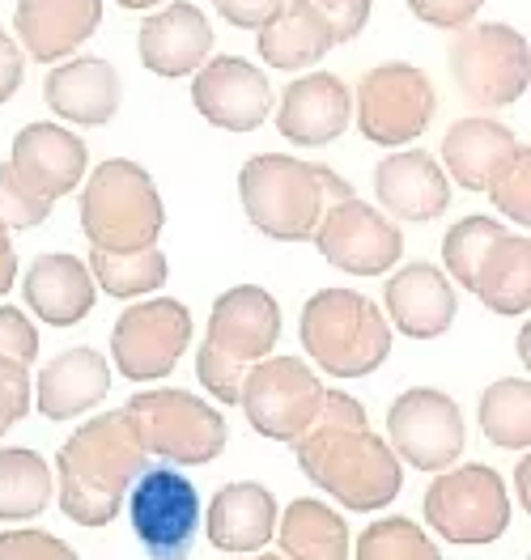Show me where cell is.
<instances>
[{"mask_svg":"<svg viewBox=\"0 0 531 560\" xmlns=\"http://www.w3.org/2000/svg\"><path fill=\"white\" fill-rule=\"evenodd\" d=\"M447 65L460 94L481 110H501L528 94V38L506 22H481V26L455 31L447 47Z\"/></svg>","mask_w":531,"mask_h":560,"instance_id":"30bf717a","label":"cell"},{"mask_svg":"<svg viewBox=\"0 0 531 560\" xmlns=\"http://www.w3.org/2000/svg\"><path fill=\"white\" fill-rule=\"evenodd\" d=\"M285 560H354L349 523L315 497H298L277 514V535Z\"/></svg>","mask_w":531,"mask_h":560,"instance_id":"f1b7e54d","label":"cell"},{"mask_svg":"<svg viewBox=\"0 0 531 560\" xmlns=\"http://www.w3.org/2000/svg\"><path fill=\"white\" fill-rule=\"evenodd\" d=\"M124 408L137 424L145 455L158 463L205 467L230 442V429H226V417L217 412V404L192 395V390L149 386V390H137Z\"/></svg>","mask_w":531,"mask_h":560,"instance_id":"52a82bcc","label":"cell"},{"mask_svg":"<svg viewBox=\"0 0 531 560\" xmlns=\"http://www.w3.org/2000/svg\"><path fill=\"white\" fill-rule=\"evenodd\" d=\"M255 47H259L264 65L285 72H302V69H315L336 43H332V31L319 18L315 4L285 0L281 9L259 26V43Z\"/></svg>","mask_w":531,"mask_h":560,"instance_id":"83f0119b","label":"cell"},{"mask_svg":"<svg viewBox=\"0 0 531 560\" xmlns=\"http://www.w3.org/2000/svg\"><path fill=\"white\" fill-rule=\"evenodd\" d=\"M192 345V311L175 298L128 306L111 327V357L128 383H162Z\"/></svg>","mask_w":531,"mask_h":560,"instance_id":"4fadbf2b","label":"cell"},{"mask_svg":"<svg viewBox=\"0 0 531 560\" xmlns=\"http://www.w3.org/2000/svg\"><path fill=\"white\" fill-rule=\"evenodd\" d=\"M460 404L438 386H408L388 408V446L417 471H447L463 455Z\"/></svg>","mask_w":531,"mask_h":560,"instance_id":"5bb4252c","label":"cell"},{"mask_svg":"<svg viewBox=\"0 0 531 560\" xmlns=\"http://www.w3.org/2000/svg\"><path fill=\"white\" fill-rule=\"evenodd\" d=\"M166 225V209L158 196L153 175L128 162L111 158L81 187V234L94 250L128 255L158 246V234Z\"/></svg>","mask_w":531,"mask_h":560,"instance_id":"8992f818","label":"cell"},{"mask_svg":"<svg viewBox=\"0 0 531 560\" xmlns=\"http://www.w3.org/2000/svg\"><path fill=\"white\" fill-rule=\"evenodd\" d=\"M528 480H531V458L528 451H523V458H519V467H515V492H519V501H523V510L531 505V489H528Z\"/></svg>","mask_w":531,"mask_h":560,"instance_id":"bcb514c9","label":"cell"},{"mask_svg":"<svg viewBox=\"0 0 531 560\" xmlns=\"http://www.w3.org/2000/svg\"><path fill=\"white\" fill-rule=\"evenodd\" d=\"M383 302H388V323L395 331L413 336V340H438L451 331V323L460 315L455 302V284L447 280L442 268L434 264H408L383 284Z\"/></svg>","mask_w":531,"mask_h":560,"instance_id":"ffe728a7","label":"cell"},{"mask_svg":"<svg viewBox=\"0 0 531 560\" xmlns=\"http://www.w3.org/2000/svg\"><path fill=\"white\" fill-rule=\"evenodd\" d=\"M281 340V306L259 284H234L212 302L205 345L196 349V378L221 408H239V386L255 361Z\"/></svg>","mask_w":531,"mask_h":560,"instance_id":"277c9868","label":"cell"},{"mask_svg":"<svg viewBox=\"0 0 531 560\" xmlns=\"http://www.w3.org/2000/svg\"><path fill=\"white\" fill-rule=\"evenodd\" d=\"M192 103L212 128L255 132L273 110V81L243 56H212L192 77Z\"/></svg>","mask_w":531,"mask_h":560,"instance_id":"2e32d148","label":"cell"},{"mask_svg":"<svg viewBox=\"0 0 531 560\" xmlns=\"http://www.w3.org/2000/svg\"><path fill=\"white\" fill-rule=\"evenodd\" d=\"M307 4H315L319 18L327 22L332 43H354L370 22V0H307Z\"/></svg>","mask_w":531,"mask_h":560,"instance_id":"ab89813d","label":"cell"},{"mask_svg":"<svg viewBox=\"0 0 531 560\" xmlns=\"http://www.w3.org/2000/svg\"><path fill=\"white\" fill-rule=\"evenodd\" d=\"M137 51H141V65L153 77H171V81L175 77H192L212 51L209 18L192 0H175V4L149 13L141 22Z\"/></svg>","mask_w":531,"mask_h":560,"instance_id":"d6986e66","label":"cell"},{"mask_svg":"<svg viewBox=\"0 0 531 560\" xmlns=\"http://www.w3.org/2000/svg\"><path fill=\"white\" fill-rule=\"evenodd\" d=\"M230 560H285L281 552H251V557H230Z\"/></svg>","mask_w":531,"mask_h":560,"instance_id":"681fc988","label":"cell"},{"mask_svg":"<svg viewBox=\"0 0 531 560\" xmlns=\"http://www.w3.org/2000/svg\"><path fill=\"white\" fill-rule=\"evenodd\" d=\"M354 124V94L336 72H311V77H293L285 85L281 106H277V132L289 144H332L345 137V128Z\"/></svg>","mask_w":531,"mask_h":560,"instance_id":"ac0fdd59","label":"cell"},{"mask_svg":"<svg viewBox=\"0 0 531 560\" xmlns=\"http://www.w3.org/2000/svg\"><path fill=\"white\" fill-rule=\"evenodd\" d=\"M35 408V378L22 361L13 357H0V438L18 424V420L31 417Z\"/></svg>","mask_w":531,"mask_h":560,"instance_id":"74e56055","label":"cell"},{"mask_svg":"<svg viewBox=\"0 0 531 560\" xmlns=\"http://www.w3.org/2000/svg\"><path fill=\"white\" fill-rule=\"evenodd\" d=\"M51 217V205L31 196L22 187V178L13 175L9 162H0V225L13 234V230H35Z\"/></svg>","mask_w":531,"mask_h":560,"instance_id":"8d00e7d4","label":"cell"},{"mask_svg":"<svg viewBox=\"0 0 531 560\" xmlns=\"http://www.w3.org/2000/svg\"><path fill=\"white\" fill-rule=\"evenodd\" d=\"M217 4V13L230 22V26H239V31H259L277 9H281L285 0H212Z\"/></svg>","mask_w":531,"mask_h":560,"instance_id":"7bdbcfd3","label":"cell"},{"mask_svg":"<svg viewBox=\"0 0 531 560\" xmlns=\"http://www.w3.org/2000/svg\"><path fill=\"white\" fill-rule=\"evenodd\" d=\"M481 429L497 451H528L531 446V383L528 378H497L481 395Z\"/></svg>","mask_w":531,"mask_h":560,"instance_id":"1f68e13d","label":"cell"},{"mask_svg":"<svg viewBox=\"0 0 531 560\" xmlns=\"http://www.w3.org/2000/svg\"><path fill=\"white\" fill-rule=\"evenodd\" d=\"M90 277L99 289H106L111 298H145L153 289L166 284V255L158 246H145V250H128V255H111V250H94L90 246Z\"/></svg>","mask_w":531,"mask_h":560,"instance_id":"d6a6232c","label":"cell"},{"mask_svg":"<svg viewBox=\"0 0 531 560\" xmlns=\"http://www.w3.org/2000/svg\"><path fill=\"white\" fill-rule=\"evenodd\" d=\"M9 166H13V175L22 178V187L31 196L56 205L60 196L81 187L90 153H85V140L69 132V128H60V124H26L13 137Z\"/></svg>","mask_w":531,"mask_h":560,"instance_id":"e0dca14e","label":"cell"},{"mask_svg":"<svg viewBox=\"0 0 531 560\" xmlns=\"http://www.w3.org/2000/svg\"><path fill=\"white\" fill-rule=\"evenodd\" d=\"M425 526L460 548H485L510 526V492L494 467L463 463L438 471L422 501Z\"/></svg>","mask_w":531,"mask_h":560,"instance_id":"9c48e42d","label":"cell"},{"mask_svg":"<svg viewBox=\"0 0 531 560\" xmlns=\"http://www.w3.org/2000/svg\"><path fill=\"white\" fill-rule=\"evenodd\" d=\"M132 535L149 560H192L200 530V492L175 463H145L124 497Z\"/></svg>","mask_w":531,"mask_h":560,"instance_id":"ba28073f","label":"cell"},{"mask_svg":"<svg viewBox=\"0 0 531 560\" xmlns=\"http://www.w3.org/2000/svg\"><path fill=\"white\" fill-rule=\"evenodd\" d=\"M374 196L400 221H434L451 205V178L425 149H400L374 166Z\"/></svg>","mask_w":531,"mask_h":560,"instance_id":"cb8c5ba5","label":"cell"},{"mask_svg":"<svg viewBox=\"0 0 531 560\" xmlns=\"http://www.w3.org/2000/svg\"><path fill=\"white\" fill-rule=\"evenodd\" d=\"M111 395V361L99 349H65L35 378V408L47 420H72L94 412Z\"/></svg>","mask_w":531,"mask_h":560,"instance_id":"d4e9b609","label":"cell"},{"mask_svg":"<svg viewBox=\"0 0 531 560\" xmlns=\"http://www.w3.org/2000/svg\"><path fill=\"white\" fill-rule=\"evenodd\" d=\"M323 390L327 386L319 383V374L302 357H264L243 374L239 408L259 438L293 446L311 429Z\"/></svg>","mask_w":531,"mask_h":560,"instance_id":"8fae6325","label":"cell"},{"mask_svg":"<svg viewBox=\"0 0 531 560\" xmlns=\"http://www.w3.org/2000/svg\"><path fill=\"white\" fill-rule=\"evenodd\" d=\"M0 560H81L60 535L38 526H9L0 530Z\"/></svg>","mask_w":531,"mask_h":560,"instance_id":"f35d334b","label":"cell"},{"mask_svg":"<svg viewBox=\"0 0 531 560\" xmlns=\"http://www.w3.org/2000/svg\"><path fill=\"white\" fill-rule=\"evenodd\" d=\"M506 234H510V230H506L501 221L481 217V212L455 221V225L447 230V238H442V264H447V272L455 277V284H463V289L472 293V280L481 272L485 255H489Z\"/></svg>","mask_w":531,"mask_h":560,"instance_id":"836d02e7","label":"cell"},{"mask_svg":"<svg viewBox=\"0 0 531 560\" xmlns=\"http://www.w3.org/2000/svg\"><path fill=\"white\" fill-rule=\"evenodd\" d=\"M485 191H489L494 209L501 212L506 221L523 225V234H528V225H531V149L528 144L515 149V158L497 171V178Z\"/></svg>","mask_w":531,"mask_h":560,"instance_id":"d590c367","label":"cell"},{"mask_svg":"<svg viewBox=\"0 0 531 560\" xmlns=\"http://www.w3.org/2000/svg\"><path fill=\"white\" fill-rule=\"evenodd\" d=\"M528 345H531V331H528V323H523V331H519V357H523V365L531 361V349H528Z\"/></svg>","mask_w":531,"mask_h":560,"instance_id":"7dc6e473","label":"cell"},{"mask_svg":"<svg viewBox=\"0 0 531 560\" xmlns=\"http://www.w3.org/2000/svg\"><path fill=\"white\" fill-rule=\"evenodd\" d=\"M349 196V178L289 153H259L239 171V200L247 221L277 243H311L323 212Z\"/></svg>","mask_w":531,"mask_h":560,"instance_id":"3957f363","label":"cell"},{"mask_svg":"<svg viewBox=\"0 0 531 560\" xmlns=\"http://www.w3.org/2000/svg\"><path fill=\"white\" fill-rule=\"evenodd\" d=\"M119 9H153V4H162V0H115Z\"/></svg>","mask_w":531,"mask_h":560,"instance_id":"c3c4849f","label":"cell"},{"mask_svg":"<svg viewBox=\"0 0 531 560\" xmlns=\"http://www.w3.org/2000/svg\"><path fill=\"white\" fill-rule=\"evenodd\" d=\"M357 132L370 144H408L434 124L438 94L417 65L391 60L357 81Z\"/></svg>","mask_w":531,"mask_h":560,"instance_id":"7c38bea8","label":"cell"},{"mask_svg":"<svg viewBox=\"0 0 531 560\" xmlns=\"http://www.w3.org/2000/svg\"><path fill=\"white\" fill-rule=\"evenodd\" d=\"M277 514H281V505H277L273 489H264L255 480H234V485L212 492L209 514L200 523L209 530L217 552L251 557V552H264L273 544Z\"/></svg>","mask_w":531,"mask_h":560,"instance_id":"44dd1931","label":"cell"},{"mask_svg":"<svg viewBox=\"0 0 531 560\" xmlns=\"http://www.w3.org/2000/svg\"><path fill=\"white\" fill-rule=\"evenodd\" d=\"M43 98L47 110H56L65 124L77 128H103L115 119L119 98H124V81L99 56H81V60H65L47 72L43 81Z\"/></svg>","mask_w":531,"mask_h":560,"instance_id":"603a6c76","label":"cell"},{"mask_svg":"<svg viewBox=\"0 0 531 560\" xmlns=\"http://www.w3.org/2000/svg\"><path fill=\"white\" fill-rule=\"evenodd\" d=\"M145 463L149 455H145L128 408L90 417L56 455V497H60L65 518L90 530L115 523V514L124 510L128 485L137 480Z\"/></svg>","mask_w":531,"mask_h":560,"instance_id":"7a4b0ae2","label":"cell"},{"mask_svg":"<svg viewBox=\"0 0 531 560\" xmlns=\"http://www.w3.org/2000/svg\"><path fill=\"white\" fill-rule=\"evenodd\" d=\"M293 455L319 492L354 514H379L404 489V463L388 438L370 429L366 408L349 390H323V404L311 429L293 442Z\"/></svg>","mask_w":531,"mask_h":560,"instance_id":"6da1fadb","label":"cell"},{"mask_svg":"<svg viewBox=\"0 0 531 560\" xmlns=\"http://www.w3.org/2000/svg\"><path fill=\"white\" fill-rule=\"evenodd\" d=\"M302 349L332 378H366L391 357L388 315L357 289H319L298 318Z\"/></svg>","mask_w":531,"mask_h":560,"instance_id":"5b68a950","label":"cell"},{"mask_svg":"<svg viewBox=\"0 0 531 560\" xmlns=\"http://www.w3.org/2000/svg\"><path fill=\"white\" fill-rule=\"evenodd\" d=\"M354 560H442L429 530L413 518H374L357 535Z\"/></svg>","mask_w":531,"mask_h":560,"instance_id":"e575fe53","label":"cell"},{"mask_svg":"<svg viewBox=\"0 0 531 560\" xmlns=\"http://www.w3.org/2000/svg\"><path fill=\"white\" fill-rule=\"evenodd\" d=\"M311 243L319 246V255L332 268H340L349 277H388V268H395L400 255H404L400 225L391 221L388 212L361 205L357 196L323 212Z\"/></svg>","mask_w":531,"mask_h":560,"instance_id":"9a60e30c","label":"cell"},{"mask_svg":"<svg viewBox=\"0 0 531 560\" xmlns=\"http://www.w3.org/2000/svg\"><path fill=\"white\" fill-rule=\"evenodd\" d=\"M515 149H519V140L506 124H497L489 115H467L447 128L442 162L463 191H485L497 178V171L515 158Z\"/></svg>","mask_w":531,"mask_h":560,"instance_id":"4316f807","label":"cell"},{"mask_svg":"<svg viewBox=\"0 0 531 560\" xmlns=\"http://www.w3.org/2000/svg\"><path fill=\"white\" fill-rule=\"evenodd\" d=\"M0 357L31 365L38 357V327L18 306H0Z\"/></svg>","mask_w":531,"mask_h":560,"instance_id":"60d3db41","label":"cell"},{"mask_svg":"<svg viewBox=\"0 0 531 560\" xmlns=\"http://www.w3.org/2000/svg\"><path fill=\"white\" fill-rule=\"evenodd\" d=\"M56 476L47 458L26 446H0V523H26L47 510Z\"/></svg>","mask_w":531,"mask_h":560,"instance_id":"4dcf8cb0","label":"cell"},{"mask_svg":"<svg viewBox=\"0 0 531 560\" xmlns=\"http://www.w3.org/2000/svg\"><path fill=\"white\" fill-rule=\"evenodd\" d=\"M103 22V0H18L13 26L22 51L38 65L69 60Z\"/></svg>","mask_w":531,"mask_h":560,"instance_id":"7402d4cb","label":"cell"},{"mask_svg":"<svg viewBox=\"0 0 531 560\" xmlns=\"http://www.w3.org/2000/svg\"><path fill=\"white\" fill-rule=\"evenodd\" d=\"M22 77H26V51L0 31V106L22 90Z\"/></svg>","mask_w":531,"mask_h":560,"instance_id":"ee69618b","label":"cell"},{"mask_svg":"<svg viewBox=\"0 0 531 560\" xmlns=\"http://www.w3.org/2000/svg\"><path fill=\"white\" fill-rule=\"evenodd\" d=\"M13 280H18V250H13L9 230L0 225V298L13 289Z\"/></svg>","mask_w":531,"mask_h":560,"instance_id":"f6af8a7d","label":"cell"},{"mask_svg":"<svg viewBox=\"0 0 531 560\" xmlns=\"http://www.w3.org/2000/svg\"><path fill=\"white\" fill-rule=\"evenodd\" d=\"M485 0H408V9L422 18L425 26H438V31H463L472 26V18L481 13Z\"/></svg>","mask_w":531,"mask_h":560,"instance_id":"b9f144b4","label":"cell"},{"mask_svg":"<svg viewBox=\"0 0 531 560\" xmlns=\"http://www.w3.org/2000/svg\"><path fill=\"white\" fill-rule=\"evenodd\" d=\"M22 293H26V306L47 327H72L99 302V284L90 277V268L77 255H65V250L38 255L22 277Z\"/></svg>","mask_w":531,"mask_h":560,"instance_id":"484cf974","label":"cell"},{"mask_svg":"<svg viewBox=\"0 0 531 560\" xmlns=\"http://www.w3.org/2000/svg\"><path fill=\"white\" fill-rule=\"evenodd\" d=\"M472 293L494 311V315H528L531 311V238L528 234H506L485 255L481 272L472 280Z\"/></svg>","mask_w":531,"mask_h":560,"instance_id":"f546056e","label":"cell"}]
</instances>
